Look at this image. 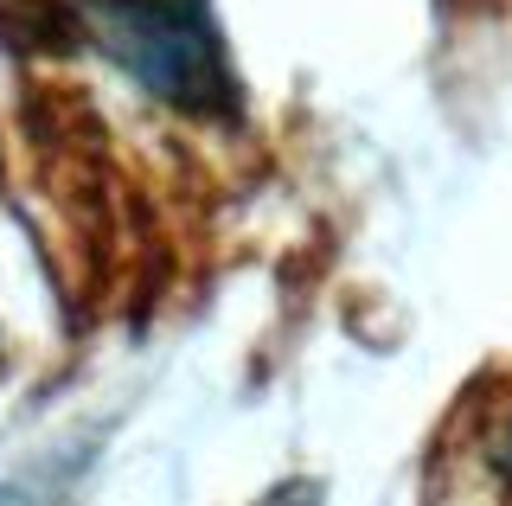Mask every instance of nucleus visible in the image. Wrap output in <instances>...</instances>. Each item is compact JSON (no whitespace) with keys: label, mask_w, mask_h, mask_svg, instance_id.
Listing matches in <instances>:
<instances>
[{"label":"nucleus","mask_w":512,"mask_h":506,"mask_svg":"<svg viewBox=\"0 0 512 506\" xmlns=\"http://www.w3.org/2000/svg\"><path fill=\"white\" fill-rule=\"evenodd\" d=\"M487 462H493V474H506V481H512V417L500 423V430H493V449H487Z\"/></svg>","instance_id":"nucleus-3"},{"label":"nucleus","mask_w":512,"mask_h":506,"mask_svg":"<svg viewBox=\"0 0 512 506\" xmlns=\"http://www.w3.org/2000/svg\"><path fill=\"white\" fill-rule=\"evenodd\" d=\"M77 33L167 109L205 122L237 116L231 58L192 0H77Z\"/></svg>","instance_id":"nucleus-1"},{"label":"nucleus","mask_w":512,"mask_h":506,"mask_svg":"<svg viewBox=\"0 0 512 506\" xmlns=\"http://www.w3.org/2000/svg\"><path fill=\"white\" fill-rule=\"evenodd\" d=\"M0 39L20 52H71L77 39V0H0Z\"/></svg>","instance_id":"nucleus-2"}]
</instances>
